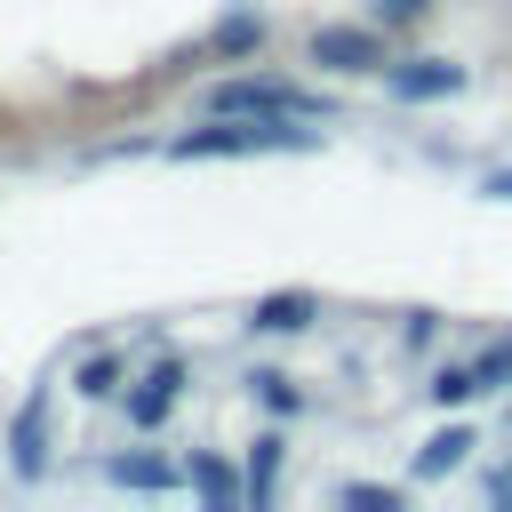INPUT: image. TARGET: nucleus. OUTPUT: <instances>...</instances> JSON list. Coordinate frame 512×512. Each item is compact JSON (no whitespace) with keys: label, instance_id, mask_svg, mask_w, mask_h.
I'll use <instances>...</instances> for the list:
<instances>
[{"label":"nucleus","instance_id":"9b49d317","mask_svg":"<svg viewBox=\"0 0 512 512\" xmlns=\"http://www.w3.org/2000/svg\"><path fill=\"white\" fill-rule=\"evenodd\" d=\"M272 472H280V448H272V440H256V456H248V496H256V504L272 496Z\"/></svg>","mask_w":512,"mask_h":512},{"label":"nucleus","instance_id":"ddd939ff","mask_svg":"<svg viewBox=\"0 0 512 512\" xmlns=\"http://www.w3.org/2000/svg\"><path fill=\"white\" fill-rule=\"evenodd\" d=\"M192 480H200V496H208V504H232V496H240V480H232L224 464H192Z\"/></svg>","mask_w":512,"mask_h":512},{"label":"nucleus","instance_id":"f03ea898","mask_svg":"<svg viewBox=\"0 0 512 512\" xmlns=\"http://www.w3.org/2000/svg\"><path fill=\"white\" fill-rule=\"evenodd\" d=\"M304 144H312L304 128L256 120V128H192V136H176V160H192V152H304Z\"/></svg>","mask_w":512,"mask_h":512},{"label":"nucleus","instance_id":"423d86ee","mask_svg":"<svg viewBox=\"0 0 512 512\" xmlns=\"http://www.w3.org/2000/svg\"><path fill=\"white\" fill-rule=\"evenodd\" d=\"M40 432H48V400H24V416H16V472H40Z\"/></svg>","mask_w":512,"mask_h":512},{"label":"nucleus","instance_id":"0eeeda50","mask_svg":"<svg viewBox=\"0 0 512 512\" xmlns=\"http://www.w3.org/2000/svg\"><path fill=\"white\" fill-rule=\"evenodd\" d=\"M176 384H184V376H176V368H160V376L136 392V424H160V416H168V400H176Z\"/></svg>","mask_w":512,"mask_h":512},{"label":"nucleus","instance_id":"20e7f679","mask_svg":"<svg viewBox=\"0 0 512 512\" xmlns=\"http://www.w3.org/2000/svg\"><path fill=\"white\" fill-rule=\"evenodd\" d=\"M456 80H464L456 64H408V72H392V88H400V96H448Z\"/></svg>","mask_w":512,"mask_h":512},{"label":"nucleus","instance_id":"f257e3e1","mask_svg":"<svg viewBox=\"0 0 512 512\" xmlns=\"http://www.w3.org/2000/svg\"><path fill=\"white\" fill-rule=\"evenodd\" d=\"M208 112L216 120H328L320 96L280 88V80H224V88H208Z\"/></svg>","mask_w":512,"mask_h":512},{"label":"nucleus","instance_id":"dca6fc26","mask_svg":"<svg viewBox=\"0 0 512 512\" xmlns=\"http://www.w3.org/2000/svg\"><path fill=\"white\" fill-rule=\"evenodd\" d=\"M112 480H136V488H168L160 464H112Z\"/></svg>","mask_w":512,"mask_h":512},{"label":"nucleus","instance_id":"f8f14e48","mask_svg":"<svg viewBox=\"0 0 512 512\" xmlns=\"http://www.w3.org/2000/svg\"><path fill=\"white\" fill-rule=\"evenodd\" d=\"M80 392H88V400H112V392H120V360H88V368H80Z\"/></svg>","mask_w":512,"mask_h":512},{"label":"nucleus","instance_id":"39448f33","mask_svg":"<svg viewBox=\"0 0 512 512\" xmlns=\"http://www.w3.org/2000/svg\"><path fill=\"white\" fill-rule=\"evenodd\" d=\"M304 320H312V296H296V288L256 304V328H272V336H288V328H304Z\"/></svg>","mask_w":512,"mask_h":512},{"label":"nucleus","instance_id":"6e6552de","mask_svg":"<svg viewBox=\"0 0 512 512\" xmlns=\"http://www.w3.org/2000/svg\"><path fill=\"white\" fill-rule=\"evenodd\" d=\"M256 40H264V16H248V8L216 24V48H224V56H240V48H256Z\"/></svg>","mask_w":512,"mask_h":512},{"label":"nucleus","instance_id":"1a4fd4ad","mask_svg":"<svg viewBox=\"0 0 512 512\" xmlns=\"http://www.w3.org/2000/svg\"><path fill=\"white\" fill-rule=\"evenodd\" d=\"M464 448H472V432H440V440L416 456V472H448V464H464Z\"/></svg>","mask_w":512,"mask_h":512},{"label":"nucleus","instance_id":"4468645a","mask_svg":"<svg viewBox=\"0 0 512 512\" xmlns=\"http://www.w3.org/2000/svg\"><path fill=\"white\" fill-rule=\"evenodd\" d=\"M472 376H480V392H488L496 376H512V344H496V352H480V360H472Z\"/></svg>","mask_w":512,"mask_h":512},{"label":"nucleus","instance_id":"9d476101","mask_svg":"<svg viewBox=\"0 0 512 512\" xmlns=\"http://www.w3.org/2000/svg\"><path fill=\"white\" fill-rule=\"evenodd\" d=\"M472 392H480L472 368H440V376H432V400H440V408H456V400H472Z\"/></svg>","mask_w":512,"mask_h":512},{"label":"nucleus","instance_id":"7ed1b4c3","mask_svg":"<svg viewBox=\"0 0 512 512\" xmlns=\"http://www.w3.org/2000/svg\"><path fill=\"white\" fill-rule=\"evenodd\" d=\"M312 64H336V72H384V48H376V32L320 24V32H312Z\"/></svg>","mask_w":512,"mask_h":512},{"label":"nucleus","instance_id":"2eb2a0df","mask_svg":"<svg viewBox=\"0 0 512 512\" xmlns=\"http://www.w3.org/2000/svg\"><path fill=\"white\" fill-rule=\"evenodd\" d=\"M344 504H360V512H392L400 496H392V488H368V480H360V488H344Z\"/></svg>","mask_w":512,"mask_h":512},{"label":"nucleus","instance_id":"a211bd4d","mask_svg":"<svg viewBox=\"0 0 512 512\" xmlns=\"http://www.w3.org/2000/svg\"><path fill=\"white\" fill-rule=\"evenodd\" d=\"M488 192H496V200H512V168H504V176H488Z\"/></svg>","mask_w":512,"mask_h":512},{"label":"nucleus","instance_id":"f3484780","mask_svg":"<svg viewBox=\"0 0 512 512\" xmlns=\"http://www.w3.org/2000/svg\"><path fill=\"white\" fill-rule=\"evenodd\" d=\"M384 8V24H408V16H424V0H376Z\"/></svg>","mask_w":512,"mask_h":512}]
</instances>
